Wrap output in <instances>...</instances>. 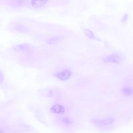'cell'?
Wrapping results in <instances>:
<instances>
[{
  "mask_svg": "<svg viewBox=\"0 0 133 133\" xmlns=\"http://www.w3.org/2000/svg\"><path fill=\"white\" fill-rule=\"evenodd\" d=\"M71 75V72L70 70L65 69L54 74V76L60 80H65L69 78Z\"/></svg>",
  "mask_w": 133,
  "mask_h": 133,
  "instance_id": "cell-1",
  "label": "cell"
},
{
  "mask_svg": "<svg viewBox=\"0 0 133 133\" xmlns=\"http://www.w3.org/2000/svg\"><path fill=\"white\" fill-rule=\"evenodd\" d=\"M51 112L53 113L62 114L64 112L65 109L62 105L56 104L51 108Z\"/></svg>",
  "mask_w": 133,
  "mask_h": 133,
  "instance_id": "cell-2",
  "label": "cell"
},
{
  "mask_svg": "<svg viewBox=\"0 0 133 133\" xmlns=\"http://www.w3.org/2000/svg\"><path fill=\"white\" fill-rule=\"evenodd\" d=\"M47 0H33L31 2L32 5L35 7H39L44 5Z\"/></svg>",
  "mask_w": 133,
  "mask_h": 133,
  "instance_id": "cell-3",
  "label": "cell"
},
{
  "mask_svg": "<svg viewBox=\"0 0 133 133\" xmlns=\"http://www.w3.org/2000/svg\"><path fill=\"white\" fill-rule=\"evenodd\" d=\"M84 31L85 34H86L87 36L89 38H91V39H94L95 38L94 35H93V33L88 29H85Z\"/></svg>",
  "mask_w": 133,
  "mask_h": 133,
  "instance_id": "cell-4",
  "label": "cell"
},
{
  "mask_svg": "<svg viewBox=\"0 0 133 133\" xmlns=\"http://www.w3.org/2000/svg\"><path fill=\"white\" fill-rule=\"evenodd\" d=\"M132 90L130 88H126L124 90V92L125 94L127 95H130L132 92Z\"/></svg>",
  "mask_w": 133,
  "mask_h": 133,
  "instance_id": "cell-5",
  "label": "cell"
},
{
  "mask_svg": "<svg viewBox=\"0 0 133 133\" xmlns=\"http://www.w3.org/2000/svg\"><path fill=\"white\" fill-rule=\"evenodd\" d=\"M128 17V15L127 14L124 15L121 19V21L122 22H124L127 19Z\"/></svg>",
  "mask_w": 133,
  "mask_h": 133,
  "instance_id": "cell-6",
  "label": "cell"
},
{
  "mask_svg": "<svg viewBox=\"0 0 133 133\" xmlns=\"http://www.w3.org/2000/svg\"><path fill=\"white\" fill-rule=\"evenodd\" d=\"M4 77L3 74L0 71V83H2L3 81Z\"/></svg>",
  "mask_w": 133,
  "mask_h": 133,
  "instance_id": "cell-7",
  "label": "cell"
},
{
  "mask_svg": "<svg viewBox=\"0 0 133 133\" xmlns=\"http://www.w3.org/2000/svg\"><path fill=\"white\" fill-rule=\"evenodd\" d=\"M1 130H0V133H1Z\"/></svg>",
  "mask_w": 133,
  "mask_h": 133,
  "instance_id": "cell-8",
  "label": "cell"
}]
</instances>
